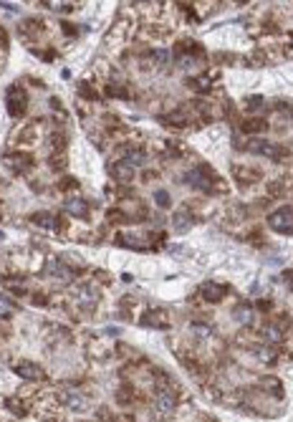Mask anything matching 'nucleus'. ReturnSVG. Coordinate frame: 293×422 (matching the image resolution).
I'll return each mask as SVG.
<instances>
[{
  "label": "nucleus",
  "mask_w": 293,
  "mask_h": 422,
  "mask_svg": "<svg viewBox=\"0 0 293 422\" xmlns=\"http://www.w3.org/2000/svg\"><path fill=\"white\" fill-rule=\"evenodd\" d=\"M5 46H8V30L0 25V48H5Z\"/></svg>",
  "instance_id": "28"
},
{
  "label": "nucleus",
  "mask_w": 293,
  "mask_h": 422,
  "mask_svg": "<svg viewBox=\"0 0 293 422\" xmlns=\"http://www.w3.org/2000/svg\"><path fill=\"white\" fill-rule=\"evenodd\" d=\"M154 402H157V407L162 410V412H172L175 407H177V397L170 392V390H157V395H154Z\"/></svg>",
  "instance_id": "9"
},
{
  "label": "nucleus",
  "mask_w": 293,
  "mask_h": 422,
  "mask_svg": "<svg viewBox=\"0 0 293 422\" xmlns=\"http://www.w3.org/2000/svg\"><path fill=\"white\" fill-rule=\"evenodd\" d=\"M261 382H263L261 387H263L266 392H271V395H276V397L283 395V387H281V382H278L276 377H266V379H261Z\"/></svg>",
  "instance_id": "15"
},
{
  "label": "nucleus",
  "mask_w": 293,
  "mask_h": 422,
  "mask_svg": "<svg viewBox=\"0 0 293 422\" xmlns=\"http://www.w3.org/2000/svg\"><path fill=\"white\" fill-rule=\"evenodd\" d=\"M283 281H286V286L293 291V271H286V273H283Z\"/></svg>",
  "instance_id": "31"
},
{
  "label": "nucleus",
  "mask_w": 293,
  "mask_h": 422,
  "mask_svg": "<svg viewBox=\"0 0 293 422\" xmlns=\"http://www.w3.org/2000/svg\"><path fill=\"white\" fill-rule=\"evenodd\" d=\"M258 309H261V311H271V309H273V303H271L268 298H261V301H258Z\"/></svg>",
  "instance_id": "29"
},
{
  "label": "nucleus",
  "mask_w": 293,
  "mask_h": 422,
  "mask_svg": "<svg viewBox=\"0 0 293 422\" xmlns=\"http://www.w3.org/2000/svg\"><path fill=\"white\" fill-rule=\"evenodd\" d=\"M5 106H8V114L10 117H20L28 106V96L20 86H10L8 89V96H5Z\"/></svg>",
  "instance_id": "4"
},
{
  "label": "nucleus",
  "mask_w": 293,
  "mask_h": 422,
  "mask_svg": "<svg viewBox=\"0 0 293 422\" xmlns=\"http://www.w3.org/2000/svg\"><path fill=\"white\" fill-rule=\"evenodd\" d=\"M109 175L116 182H129L134 177V167H129L127 162H114V165H109Z\"/></svg>",
  "instance_id": "10"
},
{
  "label": "nucleus",
  "mask_w": 293,
  "mask_h": 422,
  "mask_svg": "<svg viewBox=\"0 0 293 422\" xmlns=\"http://www.w3.org/2000/svg\"><path fill=\"white\" fill-rule=\"evenodd\" d=\"M5 165L15 172H25L33 167V157L30 155H10V157H5Z\"/></svg>",
  "instance_id": "12"
},
{
  "label": "nucleus",
  "mask_w": 293,
  "mask_h": 422,
  "mask_svg": "<svg viewBox=\"0 0 293 422\" xmlns=\"http://www.w3.org/2000/svg\"><path fill=\"white\" fill-rule=\"evenodd\" d=\"M109 217H111L114 222H121V217H124V215H121L119 210H111V212H109Z\"/></svg>",
  "instance_id": "32"
},
{
  "label": "nucleus",
  "mask_w": 293,
  "mask_h": 422,
  "mask_svg": "<svg viewBox=\"0 0 293 422\" xmlns=\"http://www.w3.org/2000/svg\"><path fill=\"white\" fill-rule=\"evenodd\" d=\"M33 220H35L38 225H43V227H56V217L48 215V212H35Z\"/></svg>",
  "instance_id": "18"
},
{
  "label": "nucleus",
  "mask_w": 293,
  "mask_h": 422,
  "mask_svg": "<svg viewBox=\"0 0 293 422\" xmlns=\"http://www.w3.org/2000/svg\"><path fill=\"white\" fill-rule=\"evenodd\" d=\"M200 293H202V298L207 301V303H220L223 298H225V293H228V288L223 286V283H215V281H207L202 288H200Z\"/></svg>",
  "instance_id": "6"
},
{
  "label": "nucleus",
  "mask_w": 293,
  "mask_h": 422,
  "mask_svg": "<svg viewBox=\"0 0 293 422\" xmlns=\"http://www.w3.org/2000/svg\"><path fill=\"white\" fill-rule=\"evenodd\" d=\"M190 225H192V215H190V212H177V215H175V230L185 233Z\"/></svg>",
  "instance_id": "17"
},
{
  "label": "nucleus",
  "mask_w": 293,
  "mask_h": 422,
  "mask_svg": "<svg viewBox=\"0 0 293 422\" xmlns=\"http://www.w3.org/2000/svg\"><path fill=\"white\" fill-rule=\"evenodd\" d=\"M106 96H114V99H127V86L109 84V86H106Z\"/></svg>",
  "instance_id": "21"
},
{
  "label": "nucleus",
  "mask_w": 293,
  "mask_h": 422,
  "mask_svg": "<svg viewBox=\"0 0 293 422\" xmlns=\"http://www.w3.org/2000/svg\"><path fill=\"white\" fill-rule=\"evenodd\" d=\"M245 149L250 152V155H263V157L276 160V162H283V160L291 157V152L286 147H281L276 142H268V139H253V142L245 144Z\"/></svg>",
  "instance_id": "1"
},
{
  "label": "nucleus",
  "mask_w": 293,
  "mask_h": 422,
  "mask_svg": "<svg viewBox=\"0 0 293 422\" xmlns=\"http://www.w3.org/2000/svg\"><path fill=\"white\" fill-rule=\"evenodd\" d=\"M245 106H248V111H258V109L263 106V96H248V99H245Z\"/></svg>",
  "instance_id": "24"
},
{
  "label": "nucleus",
  "mask_w": 293,
  "mask_h": 422,
  "mask_svg": "<svg viewBox=\"0 0 293 422\" xmlns=\"http://www.w3.org/2000/svg\"><path fill=\"white\" fill-rule=\"evenodd\" d=\"M154 203H157L159 208H170V205H172V198H170V193H167V190H157V193H154Z\"/></svg>",
  "instance_id": "20"
},
{
  "label": "nucleus",
  "mask_w": 293,
  "mask_h": 422,
  "mask_svg": "<svg viewBox=\"0 0 293 422\" xmlns=\"http://www.w3.org/2000/svg\"><path fill=\"white\" fill-rule=\"evenodd\" d=\"M233 319L238 324H250V319H253V309H250L248 303H238L233 309Z\"/></svg>",
  "instance_id": "14"
},
{
  "label": "nucleus",
  "mask_w": 293,
  "mask_h": 422,
  "mask_svg": "<svg viewBox=\"0 0 293 422\" xmlns=\"http://www.w3.org/2000/svg\"><path fill=\"white\" fill-rule=\"evenodd\" d=\"M268 195H273V198L283 195V182H281V180H276V182H271V185H268Z\"/></svg>",
  "instance_id": "25"
},
{
  "label": "nucleus",
  "mask_w": 293,
  "mask_h": 422,
  "mask_svg": "<svg viewBox=\"0 0 293 422\" xmlns=\"http://www.w3.org/2000/svg\"><path fill=\"white\" fill-rule=\"evenodd\" d=\"M263 336H266L271 344H281V341H283V331H281V326H276V324H268V326L263 329Z\"/></svg>",
  "instance_id": "16"
},
{
  "label": "nucleus",
  "mask_w": 293,
  "mask_h": 422,
  "mask_svg": "<svg viewBox=\"0 0 293 422\" xmlns=\"http://www.w3.org/2000/svg\"><path fill=\"white\" fill-rule=\"evenodd\" d=\"M268 225L276 230V233L283 235H293V208H278L268 215Z\"/></svg>",
  "instance_id": "2"
},
{
  "label": "nucleus",
  "mask_w": 293,
  "mask_h": 422,
  "mask_svg": "<svg viewBox=\"0 0 293 422\" xmlns=\"http://www.w3.org/2000/svg\"><path fill=\"white\" fill-rule=\"evenodd\" d=\"M240 129H243L245 134H263V132L268 129V122H266V119H245V122L240 124Z\"/></svg>",
  "instance_id": "13"
},
{
  "label": "nucleus",
  "mask_w": 293,
  "mask_h": 422,
  "mask_svg": "<svg viewBox=\"0 0 293 422\" xmlns=\"http://www.w3.org/2000/svg\"><path fill=\"white\" fill-rule=\"evenodd\" d=\"M33 303H38V306H43V303H46V298H43V296H40V293H35V296H33Z\"/></svg>",
  "instance_id": "33"
},
{
  "label": "nucleus",
  "mask_w": 293,
  "mask_h": 422,
  "mask_svg": "<svg viewBox=\"0 0 293 422\" xmlns=\"http://www.w3.org/2000/svg\"><path fill=\"white\" fill-rule=\"evenodd\" d=\"M261 359H263V362H273V359H276V352H268V349H261Z\"/></svg>",
  "instance_id": "30"
},
{
  "label": "nucleus",
  "mask_w": 293,
  "mask_h": 422,
  "mask_svg": "<svg viewBox=\"0 0 293 422\" xmlns=\"http://www.w3.org/2000/svg\"><path fill=\"white\" fill-rule=\"evenodd\" d=\"M13 301L8 298V296H0V316H8V314H13Z\"/></svg>",
  "instance_id": "23"
},
{
  "label": "nucleus",
  "mask_w": 293,
  "mask_h": 422,
  "mask_svg": "<svg viewBox=\"0 0 293 422\" xmlns=\"http://www.w3.org/2000/svg\"><path fill=\"white\" fill-rule=\"evenodd\" d=\"M185 180H187L192 187L202 190V193H210V190H213V182H215L218 177L213 175V170H210V167L200 165V167H192V170L185 175Z\"/></svg>",
  "instance_id": "3"
},
{
  "label": "nucleus",
  "mask_w": 293,
  "mask_h": 422,
  "mask_svg": "<svg viewBox=\"0 0 293 422\" xmlns=\"http://www.w3.org/2000/svg\"><path fill=\"white\" fill-rule=\"evenodd\" d=\"M73 187H78V182H76L73 177H66V180L61 182V190H73Z\"/></svg>",
  "instance_id": "27"
},
{
  "label": "nucleus",
  "mask_w": 293,
  "mask_h": 422,
  "mask_svg": "<svg viewBox=\"0 0 293 422\" xmlns=\"http://www.w3.org/2000/svg\"><path fill=\"white\" fill-rule=\"evenodd\" d=\"M15 374L23 377L25 382H40V379L46 377V372L40 369L38 364H33V362H20V364H15Z\"/></svg>",
  "instance_id": "7"
},
{
  "label": "nucleus",
  "mask_w": 293,
  "mask_h": 422,
  "mask_svg": "<svg viewBox=\"0 0 293 422\" xmlns=\"http://www.w3.org/2000/svg\"><path fill=\"white\" fill-rule=\"evenodd\" d=\"M144 326H154V329H167L170 326V316H167V311L162 309H154V311H147L144 314Z\"/></svg>",
  "instance_id": "8"
},
{
  "label": "nucleus",
  "mask_w": 293,
  "mask_h": 422,
  "mask_svg": "<svg viewBox=\"0 0 293 422\" xmlns=\"http://www.w3.org/2000/svg\"><path fill=\"white\" fill-rule=\"evenodd\" d=\"M63 400L68 402V407H71V410H86V400L78 397V395H71V392H68Z\"/></svg>",
  "instance_id": "19"
},
{
  "label": "nucleus",
  "mask_w": 293,
  "mask_h": 422,
  "mask_svg": "<svg viewBox=\"0 0 293 422\" xmlns=\"http://www.w3.org/2000/svg\"><path fill=\"white\" fill-rule=\"evenodd\" d=\"M121 162H127L129 167H139L147 165V152L142 147H121Z\"/></svg>",
  "instance_id": "5"
},
{
  "label": "nucleus",
  "mask_w": 293,
  "mask_h": 422,
  "mask_svg": "<svg viewBox=\"0 0 293 422\" xmlns=\"http://www.w3.org/2000/svg\"><path fill=\"white\" fill-rule=\"evenodd\" d=\"M51 147H53V149H63V147H66V137H63V134H53V137H51Z\"/></svg>",
  "instance_id": "26"
},
{
  "label": "nucleus",
  "mask_w": 293,
  "mask_h": 422,
  "mask_svg": "<svg viewBox=\"0 0 293 422\" xmlns=\"http://www.w3.org/2000/svg\"><path fill=\"white\" fill-rule=\"evenodd\" d=\"M187 86L195 89V91H205L207 86H210V81H207L205 76H197V79H190V81H187Z\"/></svg>",
  "instance_id": "22"
},
{
  "label": "nucleus",
  "mask_w": 293,
  "mask_h": 422,
  "mask_svg": "<svg viewBox=\"0 0 293 422\" xmlns=\"http://www.w3.org/2000/svg\"><path fill=\"white\" fill-rule=\"evenodd\" d=\"M63 208H66V212L73 215V217H86V215H89V205H86V200H81V198H68V200L63 203Z\"/></svg>",
  "instance_id": "11"
}]
</instances>
